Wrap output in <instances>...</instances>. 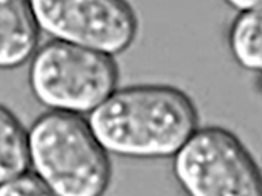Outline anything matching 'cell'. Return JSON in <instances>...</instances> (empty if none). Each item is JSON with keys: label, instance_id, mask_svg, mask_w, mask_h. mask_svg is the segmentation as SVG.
I'll use <instances>...</instances> for the list:
<instances>
[{"label": "cell", "instance_id": "1", "mask_svg": "<svg viewBox=\"0 0 262 196\" xmlns=\"http://www.w3.org/2000/svg\"><path fill=\"white\" fill-rule=\"evenodd\" d=\"M86 120L106 153L143 159L173 157L198 127L191 98L167 85L115 89Z\"/></svg>", "mask_w": 262, "mask_h": 196}, {"label": "cell", "instance_id": "2", "mask_svg": "<svg viewBox=\"0 0 262 196\" xmlns=\"http://www.w3.org/2000/svg\"><path fill=\"white\" fill-rule=\"evenodd\" d=\"M30 167L52 195L100 196L108 188V153L82 114L49 110L28 131Z\"/></svg>", "mask_w": 262, "mask_h": 196}, {"label": "cell", "instance_id": "3", "mask_svg": "<svg viewBox=\"0 0 262 196\" xmlns=\"http://www.w3.org/2000/svg\"><path fill=\"white\" fill-rule=\"evenodd\" d=\"M112 55L60 40H51L33 53L29 85L36 100L51 110L89 114L118 86Z\"/></svg>", "mask_w": 262, "mask_h": 196}, {"label": "cell", "instance_id": "4", "mask_svg": "<svg viewBox=\"0 0 262 196\" xmlns=\"http://www.w3.org/2000/svg\"><path fill=\"white\" fill-rule=\"evenodd\" d=\"M172 169L191 196H262L261 167L241 139L223 127H196L173 155Z\"/></svg>", "mask_w": 262, "mask_h": 196}, {"label": "cell", "instance_id": "5", "mask_svg": "<svg viewBox=\"0 0 262 196\" xmlns=\"http://www.w3.org/2000/svg\"><path fill=\"white\" fill-rule=\"evenodd\" d=\"M40 30L108 55L124 52L135 40L138 18L127 0H30Z\"/></svg>", "mask_w": 262, "mask_h": 196}, {"label": "cell", "instance_id": "6", "mask_svg": "<svg viewBox=\"0 0 262 196\" xmlns=\"http://www.w3.org/2000/svg\"><path fill=\"white\" fill-rule=\"evenodd\" d=\"M38 37L30 0H0V68H15L32 59Z\"/></svg>", "mask_w": 262, "mask_h": 196}, {"label": "cell", "instance_id": "7", "mask_svg": "<svg viewBox=\"0 0 262 196\" xmlns=\"http://www.w3.org/2000/svg\"><path fill=\"white\" fill-rule=\"evenodd\" d=\"M228 46L242 68L262 74V8L235 16L228 30Z\"/></svg>", "mask_w": 262, "mask_h": 196}, {"label": "cell", "instance_id": "8", "mask_svg": "<svg viewBox=\"0 0 262 196\" xmlns=\"http://www.w3.org/2000/svg\"><path fill=\"white\" fill-rule=\"evenodd\" d=\"M29 167L28 132L11 110L0 105V184Z\"/></svg>", "mask_w": 262, "mask_h": 196}, {"label": "cell", "instance_id": "9", "mask_svg": "<svg viewBox=\"0 0 262 196\" xmlns=\"http://www.w3.org/2000/svg\"><path fill=\"white\" fill-rule=\"evenodd\" d=\"M12 195H52L48 185L33 170H25L15 177L0 184V196Z\"/></svg>", "mask_w": 262, "mask_h": 196}, {"label": "cell", "instance_id": "10", "mask_svg": "<svg viewBox=\"0 0 262 196\" xmlns=\"http://www.w3.org/2000/svg\"><path fill=\"white\" fill-rule=\"evenodd\" d=\"M224 2L237 12L262 8V0H224Z\"/></svg>", "mask_w": 262, "mask_h": 196}]
</instances>
